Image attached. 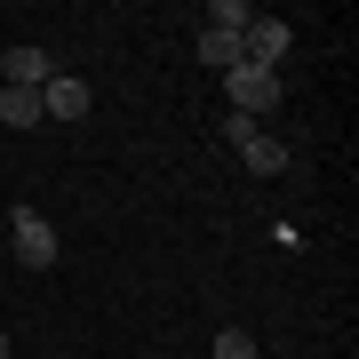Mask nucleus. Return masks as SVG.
Instances as JSON below:
<instances>
[{"label": "nucleus", "mask_w": 359, "mask_h": 359, "mask_svg": "<svg viewBox=\"0 0 359 359\" xmlns=\"http://www.w3.org/2000/svg\"><path fill=\"white\" fill-rule=\"evenodd\" d=\"M0 72H8V88H48V80H56V56L48 48H8Z\"/></svg>", "instance_id": "obj_6"}, {"label": "nucleus", "mask_w": 359, "mask_h": 359, "mask_svg": "<svg viewBox=\"0 0 359 359\" xmlns=\"http://www.w3.org/2000/svg\"><path fill=\"white\" fill-rule=\"evenodd\" d=\"M248 25H256V8H248V0H216V8H208V32H231V40H240Z\"/></svg>", "instance_id": "obj_8"}, {"label": "nucleus", "mask_w": 359, "mask_h": 359, "mask_svg": "<svg viewBox=\"0 0 359 359\" xmlns=\"http://www.w3.org/2000/svg\"><path fill=\"white\" fill-rule=\"evenodd\" d=\"M224 88H231V112L264 120L271 104H280V72H264V65H231V72H224Z\"/></svg>", "instance_id": "obj_2"}, {"label": "nucleus", "mask_w": 359, "mask_h": 359, "mask_svg": "<svg viewBox=\"0 0 359 359\" xmlns=\"http://www.w3.org/2000/svg\"><path fill=\"white\" fill-rule=\"evenodd\" d=\"M280 56H287V25H280V16H256V25L240 32V65H264V72H280Z\"/></svg>", "instance_id": "obj_4"}, {"label": "nucleus", "mask_w": 359, "mask_h": 359, "mask_svg": "<svg viewBox=\"0 0 359 359\" xmlns=\"http://www.w3.org/2000/svg\"><path fill=\"white\" fill-rule=\"evenodd\" d=\"M8 240H16V264H25V271H48L56 256H65V240H56V224H48V216H32V208H16Z\"/></svg>", "instance_id": "obj_1"}, {"label": "nucleus", "mask_w": 359, "mask_h": 359, "mask_svg": "<svg viewBox=\"0 0 359 359\" xmlns=\"http://www.w3.org/2000/svg\"><path fill=\"white\" fill-rule=\"evenodd\" d=\"M40 112H48V120H88V80L56 72L48 88H40Z\"/></svg>", "instance_id": "obj_5"}, {"label": "nucleus", "mask_w": 359, "mask_h": 359, "mask_svg": "<svg viewBox=\"0 0 359 359\" xmlns=\"http://www.w3.org/2000/svg\"><path fill=\"white\" fill-rule=\"evenodd\" d=\"M216 359H256V335H248V327H224L216 335Z\"/></svg>", "instance_id": "obj_10"}, {"label": "nucleus", "mask_w": 359, "mask_h": 359, "mask_svg": "<svg viewBox=\"0 0 359 359\" xmlns=\"http://www.w3.org/2000/svg\"><path fill=\"white\" fill-rule=\"evenodd\" d=\"M200 65L231 72V65H240V40H231V32H208V25H200Z\"/></svg>", "instance_id": "obj_9"}, {"label": "nucleus", "mask_w": 359, "mask_h": 359, "mask_svg": "<svg viewBox=\"0 0 359 359\" xmlns=\"http://www.w3.org/2000/svg\"><path fill=\"white\" fill-rule=\"evenodd\" d=\"M224 136L240 144V160L256 168V176H280V168H287V152H280V136H264V120H248V112H231V120H224Z\"/></svg>", "instance_id": "obj_3"}, {"label": "nucleus", "mask_w": 359, "mask_h": 359, "mask_svg": "<svg viewBox=\"0 0 359 359\" xmlns=\"http://www.w3.org/2000/svg\"><path fill=\"white\" fill-rule=\"evenodd\" d=\"M0 359H8V335H0Z\"/></svg>", "instance_id": "obj_11"}, {"label": "nucleus", "mask_w": 359, "mask_h": 359, "mask_svg": "<svg viewBox=\"0 0 359 359\" xmlns=\"http://www.w3.org/2000/svg\"><path fill=\"white\" fill-rule=\"evenodd\" d=\"M40 88H0V128H40Z\"/></svg>", "instance_id": "obj_7"}]
</instances>
